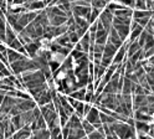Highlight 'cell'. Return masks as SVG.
I'll return each mask as SVG.
<instances>
[{
  "label": "cell",
  "instance_id": "8",
  "mask_svg": "<svg viewBox=\"0 0 154 139\" xmlns=\"http://www.w3.org/2000/svg\"><path fill=\"white\" fill-rule=\"evenodd\" d=\"M61 125H56L54 128L50 129V134H51V139H57V137H59L61 134Z\"/></svg>",
  "mask_w": 154,
  "mask_h": 139
},
{
  "label": "cell",
  "instance_id": "11",
  "mask_svg": "<svg viewBox=\"0 0 154 139\" xmlns=\"http://www.w3.org/2000/svg\"><path fill=\"white\" fill-rule=\"evenodd\" d=\"M134 20H136V21H137L140 26L146 27L147 24L149 23V20H150V16H144V17H139V19H134Z\"/></svg>",
  "mask_w": 154,
  "mask_h": 139
},
{
  "label": "cell",
  "instance_id": "2",
  "mask_svg": "<svg viewBox=\"0 0 154 139\" xmlns=\"http://www.w3.org/2000/svg\"><path fill=\"white\" fill-rule=\"evenodd\" d=\"M86 119L91 123V124H96V123H102L101 122V116H100V109L92 107L91 111L86 116Z\"/></svg>",
  "mask_w": 154,
  "mask_h": 139
},
{
  "label": "cell",
  "instance_id": "9",
  "mask_svg": "<svg viewBox=\"0 0 154 139\" xmlns=\"http://www.w3.org/2000/svg\"><path fill=\"white\" fill-rule=\"evenodd\" d=\"M153 46H154V35H149V37L147 39L146 44H144V46H143V50L144 51H147V50H149Z\"/></svg>",
  "mask_w": 154,
  "mask_h": 139
},
{
  "label": "cell",
  "instance_id": "14",
  "mask_svg": "<svg viewBox=\"0 0 154 139\" xmlns=\"http://www.w3.org/2000/svg\"><path fill=\"white\" fill-rule=\"evenodd\" d=\"M101 139H106V137H103V138H101Z\"/></svg>",
  "mask_w": 154,
  "mask_h": 139
},
{
  "label": "cell",
  "instance_id": "13",
  "mask_svg": "<svg viewBox=\"0 0 154 139\" xmlns=\"http://www.w3.org/2000/svg\"><path fill=\"white\" fill-rule=\"evenodd\" d=\"M106 139H121V138H119L117 134H114V133H113V134L107 135V137H106Z\"/></svg>",
  "mask_w": 154,
  "mask_h": 139
},
{
  "label": "cell",
  "instance_id": "6",
  "mask_svg": "<svg viewBox=\"0 0 154 139\" xmlns=\"http://www.w3.org/2000/svg\"><path fill=\"white\" fill-rule=\"evenodd\" d=\"M86 92H87V88L86 87H82V88H79L73 91L72 93H70L69 96L75 98V99H79V101H85V96H86Z\"/></svg>",
  "mask_w": 154,
  "mask_h": 139
},
{
  "label": "cell",
  "instance_id": "12",
  "mask_svg": "<svg viewBox=\"0 0 154 139\" xmlns=\"http://www.w3.org/2000/svg\"><path fill=\"white\" fill-rule=\"evenodd\" d=\"M116 2H118V3H121L123 5H126L127 8H131V9H133L134 5H136V0H116Z\"/></svg>",
  "mask_w": 154,
  "mask_h": 139
},
{
  "label": "cell",
  "instance_id": "3",
  "mask_svg": "<svg viewBox=\"0 0 154 139\" xmlns=\"http://www.w3.org/2000/svg\"><path fill=\"white\" fill-rule=\"evenodd\" d=\"M108 41L112 42L114 46H117L118 48L123 45V40L119 37L118 32L116 31V29H114L113 26H112V29L109 30V32H108Z\"/></svg>",
  "mask_w": 154,
  "mask_h": 139
},
{
  "label": "cell",
  "instance_id": "7",
  "mask_svg": "<svg viewBox=\"0 0 154 139\" xmlns=\"http://www.w3.org/2000/svg\"><path fill=\"white\" fill-rule=\"evenodd\" d=\"M82 128L85 129L86 134H90V133H92V132L94 131L93 124H91V123L87 121V119H83V118H82Z\"/></svg>",
  "mask_w": 154,
  "mask_h": 139
},
{
  "label": "cell",
  "instance_id": "15",
  "mask_svg": "<svg viewBox=\"0 0 154 139\" xmlns=\"http://www.w3.org/2000/svg\"><path fill=\"white\" fill-rule=\"evenodd\" d=\"M8 139H13V138H10V137H9V138H8Z\"/></svg>",
  "mask_w": 154,
  "mask_h": 139
},
{
  "label": "cell",
  "instance_id": "1",
  "mask_svg": "<svg viewBox=\"0 0 154 139\" xmlns=\"http://www.w3.org/2000/svg\"><path fill=\"white\" fill-rule=\"evenodd\" d=\"M112 26L116 29V31L118 32L119 37L123 40H126L131 32V25H127V24H112Z\"/></svg>",
  "mask_w": 154,
  "mask_h": 139
},
{
  "label": "cell",
  "instance_id": "4",
  "mask_svg": "<svg viewBox=\"0 0 154 139\" xmlns=\"http://www.w3.org/2000/svg\"><path fill=\"white\" fill-rule=\"evenodd\" d=\"M117 51H118V47L117 46H114L112 42H109V41H107L106 42V45H104V50H103V56L104 57H114V55L117 54Z\"/></svg>",
  "mask_w": 154,
  "mask_h": 139
},
{
  "label": "cell",
  "instance_id": "10",
  "mask_svg": "<svg viewBox=\"0 0 154 139\" xmlns=\"http://www.w3.org/2000/svg\"><path fill=\"white\" fill-rule=\"evenodd\" d=\"M103 137H104V134L101 133L100 131H96V129H94L92 133L87 134V138H88V139H101V138H103Z\"/></svg>",
  "mask_w": 154,
  "mask_h": 139
},
{
  "label": "cell",
  "instance_id": "5",
  "mask_svg": "<svg viewBox=\"0 0 154 139\" xmlns=\"http://www.w3.org/2000/svg\"><path fill=\"white\" fill-rule=\"evenodd\" d=\"M24 57H25L24 54L16 51V50H13V48H8V61H9V63L19 61V60H21Z\"/></svg>",
  "mask_w": 154,
  "mask_h": 139
}]
</instances>
